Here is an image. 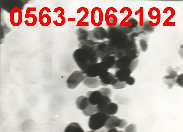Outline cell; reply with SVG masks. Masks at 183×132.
Returning a JSON list of instances; mask_svg holds the SVG:
<instances>
[{"mask_svg": "<svg viewBox=\"0 0 183 132\" xmlns=\"http://www.w3.org/2000/svg\"><path fill=\"white\" fill-rule=\"evenodd\" d=\"M73 56L77 65L83 72L90 66L97 63L99 59L93 48L85 45H79V48L74 51Z\"/></svg>", "mask_w": 183, "mask_h": 132, "instance_id": "obj_1", "label": "cell"}, {"mask_svg": "<svg viewBox=\"0 0 183 132\" xmlns=\"http://www.w3.org/2000/svg\"><path fill=\"white\" fill-rule=\"evenodd\" d=\"M91 47L98 58L113 55V48L108 40L102 42H94Z\"/></svg>", "mask_w": 183, "mask_h": 132, "instance_id": "obj_2", "label": "cell"}, {"mask_svg": "<svg viewBox=\"0 0 183 132\" xmlns=\"http://www.w3.org/2000/svg\"><path fill=\"white\" fill-rule=\"evenodd\" d=\"M109 116L102 112H97L91 116L89 119L88 125L93 130H97L105 126Z\"/></svg>", "mask_w": 183, "mask_h": 132, "instance_id": "obj_3", "label": "cell"}, {"mask_svg": "<svg viewBox=\"0 0 183 132\" xmlns=\"http://www.w3.org/2000/svg\"><path fill=\"white\" fill-rule=\"evenodd\" d=\"M138 62L137 59H133L128 56H124L116 60L112 69L130 68L133 71L135 68Z\"/></svg>", "mask_w": 183, "mask_h": 132, "instance_id": "obj_4", "label": "cell"}, {"mask_svg": "<svg viewBox=\"0 0 183 132\" xmlns=\"http://www.w3.org/2000/svg\"><path fill=\"white\" fill-rule=\"evenodd\" d=\"M108 70L103 63L101 61L92 65L83 73L87 77H96L108 71Z\"/></svg>", "mask_w": 183, "mask_h": 132, "instance_id": "obj_5", "label": "cell"}, {"mask_svg": "<svg viewBox=\"0 0 183 132\" xmlns=\"http://www.w3.org/2000/svg\"><path fill=\"white\" fill-rule=\"evenodd\" d=\"M85 75L81 70L74 71L68 78L66 84L68 88L74 89L84 80Z\"/></svg>", "mask_w": 183, "mask_h": 132, "instance_id": "obj_6", "label": "cell"}, {"mask_svg": "<svg viewBox=\"0 0 183 132\" xmlns=\"http://www.w3.org/2000/svg\"><path fill=\"white\" fill-rule=\"evenodd\" d=\"M127 124V123L125 119H120L115 116L111 115L108 118L104 127L106 129L109 130L117 127L123 128Z\"/></svg>", "mask_w": 183, "mask_h": 132, "instance_id": "obj_7", "label": "cell"}, {"mask_svg": "<svg viewBox=\"0 0 183 132\" xmlns=\"http://www.w3.org/2000/svg\"><path fill=\"white\" fill-rule=\"evenodd\" d=\"M103 14L102 9L99 7H95L91 10L90 20L92 24L95 27L101 25L103 21Z\"/></svg>", "mask_w": 183, "mask_h": 132, "instance_id": "obj_8", "label": "cell"}, {"mask_svg": "<svg viewBox=\"0 0 183 132\" xmlns=\"http://www.w3.org/2000/svg\"><path fill=\"white\" fill-rule=\"evenodd\" d=\"M23 19V14L21 9L18 7L12 8L10 14V20L11 24L14 27L21 25Z\"/></svg>", "mask_w": 183, "mask_h": 132, "instance_id": "obj_9", "label": "cell"}, {"mask_svg": "<svg viewBox=\"0 0 183 132\" xmlns=\"http://www.w3.org/2000/svg\"><path fill=\"white\" fill-rule=\"evenodd\" d=\"M89 33V38L93 40H103L106 38L107 30L101 27H95L93 30Z\"/></svg>", "mask_w": 183, "mask_h": 132, "instance_id": "obj_10", "label": "cell"}, {"mask_svg": "<svg viewBox=\"0 0 183 132\" xmlns=\"http://www.w3.org/2000/svg\"><path fill=\"white\" fill-rule=\"evenodd\" d=\"M45 11L47 13L51 12L49 8L47 7L42 8L39 11L38 14V19L40 24L44 27L49 26L51 21L50 16L47 14H43V12Z\"/></svg>", "mask_w": 183, "mask_h": 132, "instance_id": "obj_11", "label": "cell"}, {"mask_svg": "<svg viewBox=\"0 0 183 132\" xmlns=\"http://www.w3.org/2000/svg\"><path fill=\"white\" fill-rule=\"evenodd\" d=\"M87 95L90 104L93 105H98L104 96L99 90L88 91Z\"/></svg>", "mask_w": 183, "mask_h": 132, "instance_id": "obj_12", "label": "cell"}, {"mask_svg": "<svg viewBox=\"0 0 183 132\" xmlns=\"http://www.w3.org/2000/svg\"><path fill=\"white\" fill-rule=\"evenodd\" d=\"M100 84L104 86L112 84L116 79L114 75L108 71L106 72L98 77Z\"/></svg>", "mask_w": 183, "mask_h": 132, "instance_id": "obj_13", "label": "cell"}, {"mask_svg": "<svg viewBox=\"0 0 183 132\" xmlns=\"http://www.w3.org/2000/svg\"><path fill=\"white\" fill-rule=\"evenodd\" d=\"M115 72L114 76L119 81L125 82L130 76L132 71L130 68H123L117 69Z\"/></svg>", "mask_w": 183, "mask_h": 132, "instance_id": "obj_14", "label": "cell"}, {"mask_svg": "<svg viewBox=\"0 0 183 132\" xmlns=\"http://www.w3.org/2000/svg\"><path fill=\"white\" fill-rule=\"evenodd\" d=\"M84 84L90 88H96L100 85L98 77H88L86 76L83 81Z\"/></svg>", "mask_w": 183, "mask_h": 132, "instance_id": "obj_15", "label": "cell"}, {"mask_svg": "<svg viewBox=\"0 0 183 132\" xmlns=\"http://www.w3.org/2000/svg\"><path fill=\"white\" fill-rule=\"evenodd\" d=\"M76 104L77 108L82 111L85 109L90 104L88 97L83 95L77 99Z\"/></svg>", "mask_w": 183, "mask_h": 132, "instance_id": "obj_16", "label": "cell"}, {"mask_svg": "<svg viewBox=\"0 0 183 132\" xmlns=\"http://www.w3.org/2000/svg\"><path fill=\"white\" fill-rule=\"evenodd\" d=\"M116 57L114 55L108 56L100 58L101 62H102L107 68L109 69H112L114 66L116 61Z\"/></svg>", "mask_w": 183, "mask_h": 132, "instance_id": "obj_17", "label": "cell"}, {"mask_svg": "<svg viewBox=\"0 0 183 132\" xmlns=\"http://www.w3.org/2000/svg\"><path fill=\"white\" fill-rule=\"evenodd\" d=\"M177 77L176 72L172 71L170 72L169 75L165 76L163 78L165 82L169 86V89L171 88L175 83V78Z\"/></svg>", "mask_w": 183, "mask_h": 132, "instance_id": "obj_18", "label": "cell"}, {"mask_svg": "<svg viewBox=\"0 0 183 132\" xmlns=\"http://www.w3.org/2000/svg\"><path fill=\"white\" fill-rule=\"evenodd\" d=\"M110 102L111 100L109 97L104 96L101 101L96 105L97 112L105 113L107 106Z\"/></svg>", "mask_w": 183, "mask_h": 132, "instance_id": "obj_19", "label": "cell"}, {"mask_svg": "<svg viewBox=\"0 0 183 132\" xmlns=\"http://www.w3.org/2000/svg\"><path fill=\"white\" fill-rule=\"evenodd\" d=\"M64 132H85L80 125L76 122L69 124L65 129Z\"/></svg>", "mask_w": 183, "mask_h": 132, "instance_id": "obj_20", "label": "cell"}, {"mask_svg": "<svg viewBox=\"0 0 183 132\" xmlns=\"http://www.w3.org/2000/svg\"><path fill=\"white\" fill-rule=\"evenodd\" d=\"M36 11L35 7H27L26 8L25 18H28L31 17L33 20V23L29 25V27H32L35 25L37 22V19L36 16L34 14H30V12H35Z\"/></svg>", "mask_w": 183, "mask_h": 132, "instance_id": "obj_21", "label": "cell"}, {"mask_svg": "<svg viewBox=\"0 0 183 132\" xmlns=\"http://www.w3.org/2000/svg\"><path fill=\"white\" fill-rule=\"evenodd\" d=\"M149 18L152 20H160V13L159 10L157 8L153 7L151 8L148 11Z\"/></svg>", "mask_w": 183, "mask_h": 132, "instance_id": "obj_22", "label": "cell"}, {"mask_svg": "<svg viewBox=\"0 0 183 132\" xmlns=\"http://www.w3.org/2000/svg\"><path fill=\"white\" fill-rule=\"evenodd\" d=\"M105 19L106 24L109 27H114L117 23V18L114 14H110L105 16Z\"/></svg>", "mask_w": 183, "mask_h": 132, "instance_id": "obj_23", "label": "cell"}, {"mask_svg": "<svg viewBox=\"0 0 183 132\" xmlns=\"http://www.w3.org/2000/svg\"><path fill=\"white\" fill-rule=\"evenodd\" d=\"M118 110L117 104L114 103L110 102L107 105L105 114L109 116L113 115L115 114Z\"/></svg>", "mask_w": 183, "mask_h": 132, "instance_id": "obj_24", "label": "cell"}, {"mask_svg": "<svg viewBox=\"0 0 183 132\" xmlns=\"http://www.w3.org/2000/svg\"><path fill=\"white\" fill-rule=\"evenodd\" d=\"M78 39L80 42L85 41L89 38V33L87 30L82 28H79L77 31Z\"/></svg>", "mask_w": 183, "mask_h": 132, "instance_id": "obj_25", "label": "cell"}, {"mask_svg": "<svg viewBox=\"0 0 183 132\" xmlns=\"http://www.w3.org/2000/svg\"><path fill=\"white\" fill-rule=\"evenodd\" d=\"M84 11V14L83 16L78 21L76 24L77 26H88L89 23L88 22H83V21L87 17L89 14V10L85 7H80Z\"/></svg>", "mask_w": 183, "mask_h": 132, "instance_id": "obj_26", "label": "cell"}, {"mask_svg": "<svg viewBox=\"0 0 183 132\" xmlns=\"http://www.w3.org/2000/svg\"><path fill=\"white\" fill-rule=\"evenodd\" d=\"M83 114L87 116H90L94 114L97 112L96 105H93L91 104L84 110L82 111Z\"/></svg>", "mask_w": 183, "mask_h": 132, "instance_id": "obj_27", "label": "cell"}, {"mask_svg": "<svg viewBox=\"0 0 183 132\" xmlns=\"http://www.w3.org/2000/svg\"><path fill=\"white\" fill-rule=\"evenodd\" d=\"M167 9L171 12V14L169 17L164 22L163 26H175V23L174 22H169L170 21L175 15V11L174 9L170 7L166 8Z\"/></svg>", "mask_w": 183, "mask_h": 132, "instance_id": "obj_28", "label": "cell"}, {"mask_svg": "<svg viewBox=\"0 0 183 132\" xmlns=\"http://www.w3.org/2000/svg\"><path fill=\"white\" fill-rule=\"evenodd\" d=\"M126 84L125 82L120 81L116 78L114 80L112 85L114 89H120L124 88Z\"/></svg>", "mask_w": 183, "mask_h": 132, "instance_id": "obj_29", "label": "cell"}, {"mask_svg": "<svg viewBox=\"0 0 183 132\" xmlns=\"http://www.w3.org/2000/svg\"><path fill=\"white\" fill-rule=\"evenodd\" d=\"M122 9L127 11L128 12V14L127 16L122 20L120 22L119 26L124 27L125 23V22L131 16L132 14V10L129 8L127 7H125L122 8Z\"/></svg>", "mask_w": 183, "mask_h": 132, "instance_id": "obj_30", "label": "cell"}, {"mask_svg": "<svg viewBox=\"0 0 183 132\" xmlns=\"http://www.w3.org/2000/svg\"><path fill=\"white\" fill-rule=\"evenodd\" d=\"M139 13V26H143V8L140 7L139 9L135 12V15Z\"/></svg>", "mask_w": 183, "mask_h": 132, "instance_id": "obj_31", "label": "cell"}, {"mask_svg": "<svg viewBox=\"0 0 183 132\" xmlns=\"http://www.w3.org/2000/svg\"><path fill=\"white\" fill-rule=\"evenodd\" d=\"M101 93L104 96L109 97L111 94V90L107 87H103L99 90Z\"/></svg>", "mask_w": 183, "mask_h": 132, "instance_id": "obj_32", "label": "cell"}, {"mask_svg": "<svg viewBox=\"0 0 183 132\" xmlns=\"http://www.w3.org/2000/svg\"><path fill=\"white\" fill-rule=\"evenodd\" d=\"M124 132H137L136 125L133 124H130L125 128Z\"/></svg>", "mask_w": 183, "mask_h": 132, "instance_id": "obj_33", "label": "cell"}, {"mask_svg": "<svg viewBox=\"0 0 183 132\" xmlns=\"http://www.w3.org/2000/svg\"><path fill=\"white\" fill-rule=\"evenodd\" d=\"M59 11L60 12V14H58V18H60L65 13V11L64 9L63 8L61 7H58L54 9L53 10V12L57 13Z\"/></svg>", "mask_w": 183, "mask_h": 132, "instance_id": "obj_34", "label": "cell"}, {"mask_svg": "<svg viewBox=\"0 0 183 132\" xmlns=\"http://www.w3.org/2000/svg\"><path fill=\"white\" fill-rule=\"evenodd\" d=\"M60 18L61 19V21L60 23H58L57 20L53 21L54 24L58 27H60L63 25L65 22V18L64 17L62 16Z\"/></svg>", "mask_w": 183, "mask_h": 132, "instance_id": "obj_35", "label": "cell"}, {"mask_svg": "<svg viewBox=\"0 0 183 132\" xmlns=\"http://www.w3.org/2000/svg\"><path fill=\"white\" fill-rule=\"evenodd\" d=\"M175 82L181 87H183V75L181 74L177 77Z\"/></svg>", "mask_w": 183, "mask_h": 132, "instance_id": "obj_36", "label": "cell"}, {"mask_svg": "<svg viewBox=\"0 0 183 132\" xmlns=\"http://www.w3.org/2000/svg\"><path fill=\"white\" fill-rule=\"evenodd\" d=\"M135 82V79L133 77L130 76L128 78L125 82L126 84L129 85H132L134 84Z\"/></svg>", "mask_w": 183, "mask_h": 132, "instance_id": "obj_37", "label": "cell"}, {"mask_svg": "<svg viewBox=\"0 0 183 132\" xmlns=\"http://www.w3.org/2000/svg\"><path fill=\"white\" fill-rule=\"evenodd\" d=\"M107 132H124L122 131H118L116 128L108 130Z\"/></svg>", "mask_w": 183, "mask_h": 132, "instance_id": "obj_38", "label": "cell"}, {"mask_svg": "<svg viewBox=\"0 0 183 132\" xmlns=\"http://www.w3.org/2000/svg\"><path fill=\"white\" fill-rule=\"evenodd\" d=\"M106 129H99L97 130L96 132H107Z\"/></svg>", "mask_w": 183, "mask_h": 132, "instance_id": "obj_39", "label": "cell"}, {"mask_svg": "<svg viewBox=\"0 0 183 132\" xmlns=\"http://www.w3.org/2000/svg\"><path fill=\"white\" fill-rule=\"evenodd\" d=\"M96 132V131H95L94 130H91V131H88L87 132Z\"/></svg>", "mask_w": 183, "mask_h": 132, "instance_id": "obj_40", "label": "cell"}]
</instances>
